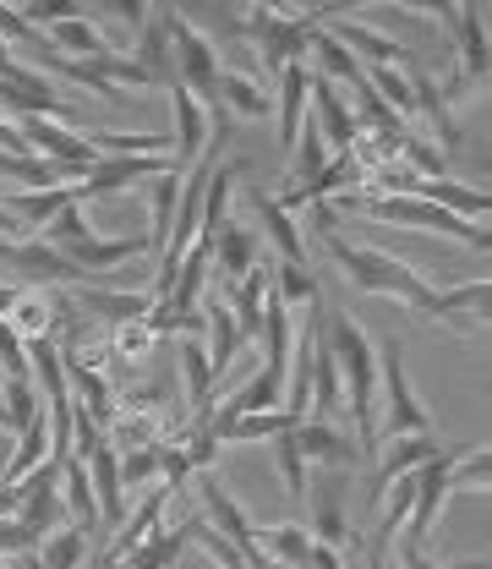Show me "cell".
<instances>
[{
	"mask_svg": "<svg viewBox=\"0 0 492 569\" xmlns=\"http://www.w3.org/2000/svg\"><path fill=\"white\" fill-rule=\"evenodd\" d=\"M323 335H329V351L340 367V395H345V411L355 422V438L367 443V460H372V427H378V346L367 340V329H355L345 312H329L323 318Z\"/></svg>",
	"mask_w": 492,
	"mask_h": 569,
	"instance_id": "cell-1",
	"label": "cell"
},
{
	"mask_svg": "<svg viewBox=\"0 0 492 569\" xmlns=\"http://www.w3.org/2000/svg\"><path fill=\"white\" fill-rule=\"evenodd\" d=\"M323 252L340 263V274H345L355 290H367V296H394V301H405V307H416V312H432L438 284H426L411 263H400V258H389V252H378V247H355L345 236H323Z\"/></svg>",
	"mask_w": 492,
	"mask_h": 569,
	"instance_id": "cell-2",
	"label": "cell"
},
{
	"mask_svg": "<svg viewBox=\"0 0 492 569\" xmlns=\"http://www.w3.org/2000/svg\"><path fill=\"white\" fill-rule=\"evenodd\" d=\"M405 432H432V417L416 400L411 378H405V361H400V340H383L378 346V427H372V449L383 438H405Z\"/></svg>",
	"mask_w": 492,
	"mask_h": 569,
	"instance_id": "cell-3",
	"label": "cell"
},
{
	"mask_svg": "<svg viewBox=\"0 0 492 569\" xmlns=\"http://www.w3.org/2000/svg\"><path fill=\"white\" fill-rule=\"evenodd\" d=\"M0 263L17 274V284H33V290H67V284H99L93 274H82L61 247L28 236V241H0Z\"/></svg>",
	"mask_w": 492,
	"mask_h": 569,
	"instance_id": "cell-4",
	"label": "cell"
},
{
	"mask_svg": "<svg viewBox=\"0 0 492 569\" xmlns=\"http://www.w3.org/2000/svg\"><path fill=\"white\" fill-rule=\"evenodd\" d=\"M164 33H170V67L175 77L170 82H181V88H192L198 99H213V82H219V50H213V39L203 28H192L187 17H175L170 11V22H164Z\"/></svg>",
	"mask_w": 492,
	"mask_h": 569,
	"instance_id": "cell-5",
	"label": "cell"
},
{
	"mask_svg": "<svg viewBox=\"0 0 492 569\" xmlns=\"http://www.w3.org/2000/svg\"><path fill=\"white\" fill-rule=\"evenodd\" d=\"M443 455V443L432 438V432H405V438H383L378 449H372V482H367V509L383 498L389 482H400V477H411V471H422L426 460H438Z\"/></svg>",
	"mask_w": 492,
	"mask_h": 569,
	"instance_id": "cell-6",
	"label": "cell"
},
{
	"mask_svg": "<svg viewBox=\"0 0 492 569\" xmlns=\"http://www.w3.org/2000/svg\"><path fill=\"white\" fill-rule=\"evenodd\" d=\"M449 33H454V61H449V77L471 93L488 82V22L476 6H454L449 11Z\"/></svg>",
	"mask_w": 492,
	"mask_h": 569,
	"instance_id": "cell-7",
	"label": "cell"
},
{
	"mask_svg": "<svg viewBox=\"0 0 492 569\" xmlns=\"http://www.w3.org/2000/svg\"><path fill=\"white\" fill-rule=\"evenodd\" d=\"M411 482H416V493H411V515H405V526H400V531H405L400 542H405V548H422L426 531L438 526V509L454 493V488H449V449H443L438 460H426L422 471H411Z\"/></svg>",
	"mask_w": 492,
	"mask_h": 569,
	"instance_id": "cell-8",
	"label": "cell"
},
{
	"mask_svg": "<svg viewBox=\"0 0 492 569\" xmlns=\"http://www.w3.org/2000/svg\"><path fill=\"white\" fill-rule=\"evenodd\" d=\"M17 132L28 142V153H39V159H50V164H71V170H93L99 164V153H93V142L82 138L77 127H61V121H44V116H28V121H17Z\"/></svg>",
	"mask_w": 492,
	"mask_h": 569,
	"instance_id": "cell-9",
	"label": "cell"
},
{
	"mask_svg": "<svg viewBox=\"0 0 492 569\" xmlns=\"http://www.w3.org/2000/svg\"><path fill=\"white\" fill-rule=\"evenodd\" d=\"M252 44H258V61H263V71H269V77H280L284 67L307 61V44H312V17L284 6L280 17H274V22H269V28H263Z\"/></svg>",
	"mask_w": 492,
	"mask_h": 569,
	"instance_id": "cell-10",
	"label": "cell"
},
{
	"mask_svg": "<svg viewBox=\"0 0 492 569\" xmlns=\"http://www.w3.org/2000/svg\"><path fill=\"white\" fill-rule=\"evenodd\" d=\"M307 116L318 121V132H323V142H329V153H345V148L361 138L355 110L345 104V93H340L334 82H323V77L307 82Z\"/></svg>",
	"mask_w": 492,
	"mask_h": 569,
	"instance_id": "cell-11",
	"label": "cell"
},
{
	"mask_svg": "<svg viewBox=\"0 0 492 569\" xmlns=\"http://www.w3.org/2000/svg\"><path fill=\"white\" fill-rule=\"evenodd\" d=\"M170 498H175L170 488H153V493L142 498L138 509H127V520H121V526L104 537V553H99V565H121V559H127L138 542H148L153 531H164V503H170Z\"/></svg>",
	"mask_w": 492,
	"mask_h": 569,
	"instance_id": "cell-12",
	"label": "cell"
},
{
	"mask_svg": "<svg viewBox=\"0 0 492 569\" xmlns=\"http://www.w3.org/2000/svg\"><path fill=\"white\" fill-rule=\"evenodd\" d=\"M88 482H93V498H99V520H104V537L127 520V488H121V455L116 443H99L88 460Z\"/></svg>",
	"mask_w": 492,
	"mask_h": 569,
	"instance_id": "cell-13",
	"label": "cell"
},
{
	"mask_svg": "<svg viewBox=\"0 0 492 569\" xmlns=\"http://www.w3.org/2000/svg\"><path fill=\"white\" fill-rule=\"evenodd\" d=\"M181 351V389H187V417H213V395H219V378L209 367V351H203V335H181L175 340Z\"/></svg>",
	"mask_w": 492,
	"mask_h": 569,
	"instance_id": "cell-14",
	"label": "cell"
},
{
	"mask_svg": "<svg viewBox=\"0 0 492 569\" xmlns=\"http://www.w3.org/2000/svg\"><path fill=\"white\" fill-rule=\"evenodd\" d=\"M247 203L258 213V230H263V241L280 252V263H307V241H301V224H295V213H284L263 187H247Z\"/></svg>",
	"mask_w": 492,
	"mask_h": 569,
	"instance_id": "cell-15",
	"label": "cell"
},
{
	"mask_svg": "<svg viewBox=\"0 0 492 569\" xmlns=\"http://www.w3.org/2000/svg\"><path fill=\"white\" fill-rule=\"evenodd\" d=\"M488 312H492V284L465 280V284H454V290H438L426 318L454 323V329H488Z\"/></svg>",
	"mask_w": 492,
	"mask_h": 569,
	"instance_id": "cell-16",
	"label": "cell"
},
{
	"mask_svg": "<svg viewBox=\"0 0 492 569\" xmlns=\"http://www.w3.org/2000/svg\"><path fill=\"white\" fill-rule=\"evenodd\" d=\"M258 230H247V224H224L219 236L209 241V269H219V280L235 284L247 280L252 269H258Z\"/></svg>",
	"mask_w": 492,
	"mask_h": 569,
	"instance_id": "cell-17",
	"label": "cell"
},
{
	"mask_svg": "<svg viewBox=\"0 0 492 569\" xmlns=\"http://www.w3.org/2000/svg\"><path fill=\"white\" fill-rule=\"evenodd\" d=\"M203 351H209V367H213V378H224L230 372V361L241 356V329H235V318H230V301L224 296H209L203 301Z\"/></svg>",
	"mask_w": 492,
	"mask_h": 569,
	"instance_id": "cell-18",
	"label": "cell"
},
{
	"mask_svg": "<svg viewBox=\"0 0 492 569\" xmlns=\"http://www.w3.org/2000/svg\"><path fill=\"white\" fill-rule=\"evenodd\" d=\"M6 323H11L22 340H50L56 323H61V290H33V284H22L17 301H11V312H6Z\"/></svg>",
	"mask_w": 492,
	"mask_h": 569,
	"instance_id": "cell-19",
	"label": "cell"
},
{
	"mask_svg": "<svg viewBox=\"0 0 492 569\" xmlns=\"http://www.w3.org/2000/svg\"><path fill=\"white\" fill-rule=\"evenodd\" d=\"M290 438H295V449L307 455V466H312V460H323V466H355V460H361V449H355L334 422H323V417L295 422L290 427Z\"/></svg>",
	"mask_w": 492,
	"mask_h": 569,
	"instance_id": "cell-20",
	"label": "cell"
},
{
	"mask_svg": "<svg viewBox=\"0 0 492 569\" xmlns=\"http://www.w3.org/2000/svg\"><path fill=\"white\" fill-rule=\"evenodd\" d=\"M307 537L323 542V548H351V520H345V482H323V493L312 498V515H307Z\"/></svg>",
	"mask_w": 492,
	"mask_h": 569,
	"instance_id": "cell-21",
	"label": "cell"
},
{
	"mask_svg": "<svg viewBox=\"0 0 492 569\" xmlns=\"http://www.w3.org/2000/svg\"><path fill=\"white\" fill-rule=\"evenodd\" d=\"M280 88H274V99H280V159H290V148L301 138V127H307V82H312V71L301 67H284L274 77Z\"/></svg>",
	"mask_w": 492,
	"mask_h": 569,
	"instance_id": "cell-22",
	"label": "cell"
},
{
	"mask_svg": "<svg viewBox=\"0 0 492 569\" xmlns=\"http://www.w3.org/2000/svg\"><path fill=\"white\" fill-rule=\"evenodd\" d=\"M213 99L224 104V116H247V121H263V116H274V93H269L258 77H247V71H219V82H213Z\"/></svg>",
	"mask_w": 492,
	"mask_h": 569,
	"instance_id": "cell-23",
	"label": "cell"
},
{
	"mask_svg": "<svg viewBox=\"0 0 492 569\" xmlns=\"http://www.w3.org/2000/svg\"><path fill=\"white\" fill-rule=\"evenodd\" d=\"M153 241L148 236H116V241H104V236H88V241H77V247H67V258L82 269V274H104V269H116V263H127V258H142Z\"/></svg>",
	"mask_w": 492,
	"mask_h": 569,
	"instance_id": "cell-24",
	"label": "cell"
},
{
	"mask_svg": "<svg viewBox=\"0 0 492 569\" xmlns=\"http://www.w3.org/2000/svg\"><path fill=\"white\" fill-rule=\"evenodd\" d=\"M61 503H67L71 531H82V537L104 531V526H99V498H93V482H88V466H82V460H67V466H61Z\"/></svg>",
	"mask_w": 492,
	"mask_h": 569,
	"instance_id": "cell-25",
	"label": "cell"
},
{
	"mask_svg": "<svg viewBox=\"0 0 492 569\" xmlns=\"http://www.w3.org/2000/svg\"><path fill=\"white\" fill-rule=\"evenodd\" d=\"M411 198H426V203L449 209L454 219H471V224H488V213H492L488 192L482 187H460V181H416Z\"/></svg>",
	"mask_w": 492,
	"mask_h": 569,
	"instance_id": "cell-26",
	"label": "cell"
},
{
	"mask_svg": "<svg viewBox=\"0 0 492 569\" xmlns=\"http://www.w3.org/2000/svg\"><path fill=\"white\" fill-rule=\"evenodd\" d=\"M187 548H192V515H187L181 526H170V531H153L148 542H138V548L121 559V569H175Z\"/></svg>",
	"mask_w": 492,
	"mask_h": 569,
	"instance_id": "cell-27",
	"label": "cell"
},
{
	"mask_svg": "<svg viewBox=\"0 0 492 569\" xmlns=\"http://www.w3.org/2000/svg\"><path fill=\"white\" fill-rule=\"evenodd\" d=\"M345 406L340 395V367H334V351H329V335H323V318H318V340H312V417H334Z\"/></svg>",
	"mask_w": 492,
	"mask_h": 569,
	"instance_id": "cell-28",
	"label": "cell"
},
{
	"mask_svg": "<svg viewBox=\"0 0 492 569\" xmlns=\"http://www.w3.org/2000/svg\"><path fill=\"white\" fill-rule=\"evenodd\" d=\"M28 372H33V389H39V400L50 406V400H67V356L56 346V335L50 340H28Z\"/></svg>",
	"mask_w": 492,
	"mask_h": 569,
	"instance_id": "cell-29",
	"label": "cell"
},
{
	"mask_svg": "<svg viewBox=\"0 0 492 569\" xmlns=\"http://www.w3.org/2000/svg\"><path fill=\"white\" fill-rule=\"evenodd\" d=\"M0 203L22 224V236H33V230H44V224L67 209V203H77V198H71V187H50V192H11V198H0Z\"/></svg>",
	"mask_w": 492,
	"mask_h": 569,
	"instance_id": "cell-30",
	"label": "cell"
},
{
	"mask_svg": "<svg viewBox=\"0 0 492 569\" xmlns=\"http://www.w3.org/2000/svg\"><path fill=\"white\" fill-rule=\"evenodd\" d=\"M44 460H50V422L39 417V422H28L17 432V449H11V460L0 466V482H28Z\"/></svg>",
	"mask_w": 492,
	"mask_h": 569,
	"instance_id": "cell-31",
	"label": "cell"
},
{
	"mask_svg": "<svg viewBox=\"0 0 492 569\" xmlns=\"http://www.w3.org/2000/svg\"><path fill=\"white\" fill-rule=\"evenodd\" d=\"M307 56L318 61V71H312V77H323V82H334V88H340V82H355V88H361V61H355L340 39H329L323 28H312V44H307Z\"/></svg>",
	"mask_w": 492,
	"mask_h": 569,
	"instance_id": "cell-32",
	"label": "cell"
},
{
	"mask_svg": "<svg viewBox=\"0 0 492 569\" xmlns=\"http://www.w3.org/2000/svg\"><path fill=\"white\" fill-rule=\"evenodd\" d=\"M22 509H17V520L33 531V537H50V531H61L67 526V503H61V482H50V488H22Z\"/></svg>",
	"mask_w": 492,
	"mask_h": 569,
	"instance_id": "cell-33",
	"label": "cell"
},
{
	"mask_svg": "<svg viewBox=\"0 0 492 569\" xmlns=\"http://www.w3.org/2000/svg\"><path fill=\"white\" fill-rule=\"evenodd\" d=\"M307 548H312L307 526H258V553H263L269 565L295 569L301 559H307Z\"/></svg>",
	"mask_w": 492,
	"mask_h": 569,
	"instance_id": "cell-34",
	"label": "cell"
},
{
	"mask_svg": "<svg viewBox=\"0 0 492 569\" xmlns=\"http://www.w3.org/2000/svg\"><path fill=\"white\" fill-rule=\"evenodd\" d=\"M33 559H39V569H82L88 565V537H82V531H71V526H61V531L39 537Z\"/></svg>",
	"mask_w": 492,
	"mask_h": 569,
	"instance_id": "cell-35",
	"label": "cell"
},
{
	"mask_svg": "<svg viewBox=\"0 0 492 569\" xmlns=\"http://www.w3.org/2000/svg\"><path fill=\"white\" fill-rule=\"evenodd\" d=\"M269 290H274V301H284L290 312H301V307H312V301H318V280H312V269H307V263H274Z\"/></svg>",
	"mask_w": 492,
	"mask_h": 569,
	"instance_id": "cell-36",
	"label": "cell"
},
{
	"mask_svg": "<svg viewBox=\"0 0 492 569\" xmlns=\"http://www.w3.org/2000/svg\"><path fill=\"white\" fill-rule=\"evenodd\" d=\"M492 482V460L488 443H471V449H449V488H471V493H488Z\"/></svg>",
	"mask_w": 492,
	"mask_h": 569,
	"instance_id": "cell-37",
	"label": "cell"
},
{
	"mask_svg": "<svg viewBox=\"0 0 492 569\" xmlns=\"http://www.w3.org/2000/svg\"><path fill=\"white\" fill-rule=\"evenodd\" d=\"M290 417L284 411H252V417H235L230 422V432H224V443H258V438H280V432H290Z\"/></svg>",
	"mask_w": 492,
	"mask_h": 569,
	"instance_id": "cell-38",
	"label": "cell"
},
{
	"mask_svg": "<svg viewBox=\"0 0 492 569\" xmlns=\"http://www.w3.org/2000/svg\"><path fill=\"white\" fill-rule=\"evenodd\" d=\"M93 236V224H88V213H82V203H67V209L56 213L44 230H39V241H50V247H77V241H88Z\"/></svg>",
	"mask_w": 492,
	"mask_h": 569,
	"instance_id": "cell-39",
	"label": "cell"
},
{
	"mask_svg": "<svg viewBox=\"0 0 492 569\" xmlns=\"http://www.w3.org/2000/svg\"><path fill=\"white\" fill-rule=\"evenodd\" d=\"M159 449H164V443L116 449V455H121V488H148V482H159Z\"/></svg>",
	"mask_w": 492,
	"mask_h": 569,
	"instance_id": "cell-40",
	"label": "cell"
},
{
	"mask_svg": "<svg viewBox=\"0 0 492 569\" xmlns=\"http://www.w3.org/2000/svg\"><path fill=\"white\" fill-rule=\"evenodd\" d=\"M0 378L6 383H33V372H28V340L0 318Z\"/></svg>",
	"mask_w": 492,
	"mask_h": 569,
	"instance_id": "cell-41",
	"label": "cell"
},
{
	"mask_svg": "<svg viewBox=\"0 0 492 569\" xmlns=\"http://www.w3.org/2000/svg\"><path fill=\"white\" fill-rule=\"evenodd\" d=\"M0 400H6L11 432H22L28 422H39V417H44V406H39V389H33V383H0Z\"/></svg>",
	"mask_w": 492,
	"mask_h": 569,
	"instance_id": "cell-42",
	"label": "cell"
},
{
	"mask_svg": "<svg viewBox=\"0 0 492 569\" xmlns=\"http://www.w3.org/2000/svg\"><path fill=\"white\" fill-rule=\"evenodd\" d=\"M274 443H280V455H274V460H280L284 493H290V498H307V455L295 449V438H290V432H280Z\"/></svg>",
	"mask_w": 492,
	"mask_h": 569,
	"instance_id": "cell-43",
	"label": "cell"
},
{
	"mask_svg": "<svg viewBox=\"0 0 492 569\" xmlns=\"http://www.w3.org/2000/svg\"><path fill=\"white\" fill-rule=\"evenodd\" d=\"M39 537L22 526V520H0V559H17V553H33Z\"/></svg>",
	"mask_w": 492,
	"mask_h": 569,
	"instance_id": "cell-44",
	"label": "cell"
},
{
	"mask_svg": "<svg viewBox=\"0 0 492 569\" xmlns=\"http://www.w3.org/2000/svg\"><path fill=\"white\" fill-rule=\"evenodd\" d=\"M22 488L17 482H0V520H17V509H22Z\"/></svg>",
	"mask_w": 492,
	"mask_h": 569,
	"instance_id": "cell-45",
	"label": "cell"
},
{
	"mask_svg": "<svg viewBox=\"0 0 492 569\" xmlns=\"http://www.w3.org/2000/svg\"><path fill=\"white\" fill-rule=\"evenodd\" d=\"M394 565H400V569H438V565H432V559L422 553V548H405V542L394 548Z\"/></svg>",
	"mask_w": 492,
	"mask_h": 569,
	"instance_id": "cell-46",
	"label": "cell"
},
{
	"mask_svg": "<svg viewBox=\"0 0 492 569\" xmlns=\"http://www.w3.org/2000/svg\"><path fill=\"white\" fill-rule=\"evenodd\" d=\"M0 241H28V236H22V224L11 219V209H6V203H0Z\"/></svg>",
	"mask_w": 492,
	"mask_h": 569,
	"instance_id": "cell-47",
	"label": "cell"
},
{
	"mask_svg": "<svg viewBox=\"0 0 492 569\" xmlns=\"http://www.w3.org/2000/svg\"><path fill=\"white\" fill-rule=\"evenodd\" d=\"M367 569H389V548H372L367 542Z\"/></svg>",
	"mask_w": 492,
	"mask_h": 569,
	"instance_id": "cell-48",
	"label": "cell"
},
{
	"mask_svg": "<svg viewBox=\"0 0 492 569\" xmlns=\"http://www.w3.org/2000/svg\"><path fill=\"white\" fill-rule=\"evenodd\" d=\"M449 569H492L488 559H465V565H449Z\"/></svg>",
	"mask_w": 492,
	"mask_h": 569,
	"instance_id": "cell-49",
	"label": "cell"
},
{
	"mask_svg": "<svg viewBox=\"0 0 492 569\" xmlns=\"http://www.w3.org/2000/svg\"><path fill=\"white\" fill-rule=\"evenodd\" d=\"M0 432H11V417H6V400H0Z\"/></svg>",
	"mask_w": 492,
	"mask_h": 569,
	"instance_id": "cell-50",
	"label": "cell"
},
{
	"mask_svg": "<svg viewBox=\"0 0 492 569\" xmlns=\"http://www.w3.org/2000/svg\"><path fill=\"white\" fill-rule=\"evenodd\" d=\"M104 569H121V565H104Z\"/></svg>",
	"mask_w": 492,
	"mask_h": 569,
	"instance_id": "cell-51",
	"label": "cell"
},
{
	"mask_svg": "<svg viewBox=\"0 0 492 569\" xmlns=\"http://www.w3.org/2000/svg\"><path fill=\"white\" fill-rule=\"evenodd\" d=\"M0 569H6V565H0Z\"/></svg>",
	"mask_w": 492,
	"mask_h": 569,
	"instance_id": "cell-52",
	"label": "cell"
}]
</instances>
